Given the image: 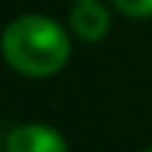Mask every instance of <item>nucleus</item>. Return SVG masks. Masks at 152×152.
<instances>
[{
    "label": "nucleus",
    "mask_w": 152,
    "mask_h": 152,
    "mask_svg": "<svg viewBox=\"0 0 152 152\" xmlns=\"http://www.w3.org/2000/svg\"><path fill=\"white\" fill-rule=\"evenodd\" d=\"M0 54L14 73L28 79H48L68 65L71 37L54 17L20 14L0 34Z\"/></svg>",
    "instance_id": "1"
},
{
    "label": "nucleus",
    "mask_w": 152,
    "mask_h": 152,
    "mask_svg": "<svg viewBox=\"0 0 152 152\" xmlns=\"http://www.w3.org/2000/svg\"><path fill=\"white\" fill-rule=\"evenodd\" d=\"M6 152H68V141L48 124H20L6 132Z\"/></svg>",
    "instance_id": "2"
},
{
    "label": "nucleus",
    "mask_w": 152,
    "mask_h": 152,
    "mask_svg": "<svg viewBox=\"0 0 152 152\" xmlns=\"http://www.w3.org/2000/svg\"><path fill=\"white\" fill-rule=\"evenodd\" d=\"M68 26L82 42H99L110 31V9L99 0H79L68 14Z\"/></svg>",
    "instance_id": "3"
},
{
    "label": "nucleus",
    "mask_w": 152,
    "mask_h": 152,
    "mask_svg": "<svg viewBox=\"0 0 152 152\" xmlns=\"http://www.w3.org/2000/svg\"><path fill=\"white\" fill-rule=\"evenodd\" d=\"M115 11H121L130 20H147L152 17V0H113Z\"/></svg>",
    "instance_id": "4"
},
{
    "label": "nucleus",
    "mask_w": 152,
    "mask_h": 152,
    "mask_svg": "<svg viewBox=\"0 0 152 152\" xmlns=\"http://www.w3.org/2000/svg\"><path fill=\"white\" fill-rule=\"evenodd\" d=\"M3 149H6V138L0 135V152H3Z\"/></svg>",
    "instance_id": "5"
},
{
    "label": "nucleus",
    "mask_w": 152,
    "mask_h": 152,
    "mask_svg": "<svg viewBox=\"0 0 152 152\" xmlns=\"http://www.w3.org/2000/svg\"><path fill=\"white\" fill-rule=\"evenodd\" d=\"M144 152H152V147H149V149H144Z\"/></svg>",
    "instance_id": "6"
},
{
    "label": "nucleus",
    "mask_w": 152,
    "mask_h": 152,
    "mask_svg": "<svg viewBox=\"0 0 152 152\" xmlns=\"http://www.w3.org/2000/svg\"><path fill=\"white\" fill-rule=\"evenodd\" d=\"M76 3H79V0H76Z\"/></svg>",
    "instance_id": "7"
}]
</instances>
